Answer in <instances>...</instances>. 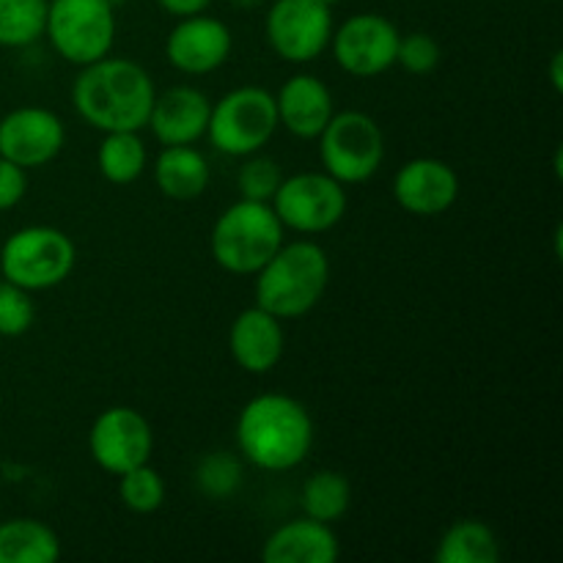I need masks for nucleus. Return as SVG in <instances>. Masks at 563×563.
<instances>
[{"mask_svg": "<svg viewBox=\"0 0 563 563\" xmlns=\"http://www.w3.org/2000/svg\"><path fill=\"white\" fill-rule=\"evenodd\" d=\"M278 126L275 93L262 86H240L212 104L207 137L225 157H247L262 152Z\"/></svg>", "mask_w": 563, "mask_h": 563, "instance_id": "6", "label": "nucleus"}, {"mask_svg": "<svg viewBox=\"0 0 563 563\" xmlns=\"http://www.w3.org/2000/svg\"><path fill=\"white\" fill-rule=\"evenodd\" d=\"M440 64V44L429 33L416 31L399 36V49H396V66H401L410 75H429Z\"/></svg>", "mask_w": 563, "mask_h": 563, "instance_id": "30", "label": "nucleus"}, {"mask_svg": "<svg viewBox=\"0 0 563 563\" xmlns=\"http://www.w3.org/2000/svg\"><path fill=\"white\" fill-rule=\"evenodd\" d=\"M399 27L383 14H352L333 27L330 36V53H333L339 69L352 77H377L396 66V49H399Z\"/></svg>", "mask_w": 563, "mask_h": 563, "instance_id": "11", "label": "nucleus"}, {"mask_svg": "<svg viewBox=\"0 0 563 563\" xmlns=\"http://www.w3.org/2000/svg\"><path fill=\"white\" fill-rule=\"evenodd\" d=\"M341 553L333 526L311 520H289L275 528L262 548L264 563H335Z\"/></svg>", "mask_w": 563, "mask_h": 563, "instance_id": "19", "label": "nucleus"}, {"mask_svg": "<svg viewBox=\"0 0 563 563\" xmlns=\"http://www.w3.org/2000/svg\"><path fill=\"white\" fill-rule=\"evenodd\" d=\"M346 203V187L339 179L324 170H302L284 176L269 207L286 231L313 236L335 229L344 220Z\"/></svg>", "mask_w": 563, "mask_h": 563, "instance_id": "9", "label": "nucleus"}, {"mask_svg": "<svg viewBox=\"0 0 563 563\" xmlns=\"http://www.w3.org/2000/svg\"><path fill=\"white\" fill-rule=\"evenodd\" d=\"M154 185L170 201H196L212 181V168L196 146H163L154 159Z\"/></svg>", "mask_w": 563, "mask_h": 563, "instance_id": "20", "label": "nucleus"}, {"mask_svg": "<svg viewBox=\"0 0 563 563\" xmlns=\"http://www.w3.org/2000/svg\"><path fill=\"white\" fill-rule=\"evenodd\" d=\"M44 36L71 66H88L110 55L115 42V9L110 0H47Z\"/></svg>", "mask_w": 563, "mask_h": 563, "instance_id": "7", "label": "nucleus"}, {"mask_svg": "<svg viewBox=\"0 0 563 563\" xmlns=\"http://www.w3.org/2000/svg\"><path fill=\"white\" fill-rule=\"evenodd\" d=\"M322 3H328L330 9H333V5H335V3H341V0H322Z\"/></svg>", "mask_w": 563, "mask_h": 563, "instance_id": "34", "label": "nucleus"}, {"mask_svg": "<svg viewBox=\"0 0 563 563\" xmlns=\"http://www.w3.org/2000/svg\"><path fill=\"white\" fill-rule=\"evenodd\" d=\"M152 451V423L135 407H108L93 418L88 429V454L110 476H121L148 462Z\"/></svg>", "mask_w": 563, "mask_h": 563, "instance_id": "12", "label": "nucleus"}, {"mask_svg": "<svg viewBox=\"0 0 563 563\" xmlns=\"http://www.w3.org/2000/svg\"><path fill=\"white\" fill-rule=\"evenodd\" d=\"M60 555V539L47 522L14 517L0 522V563H53Z\"/></svg>", "mask_w": 563, "mask_h": 563, "instance_id": "21", "label": "nucleus"}, {"mask_svg": "<svg viewBox=\"0 0 563 563\" xmlns=\"http://www.w3.org/2000/svg\"><path fill=\"white\" fill-rule=\"evenodd\" d=\"M77 262V247L66 231L55 225L16 229L0 247L3 280L33 291H47L64 284Z\"/></svg>", "mask_w": 563, "mask_h": 563, "instance_id": "5", "label": "nucleus"}, {"mask_svg": "<svg viewBox=\"0 0 563 563\" xmlns=\"http://www.w3.org/2000/svg\"><path fill=\"white\" fill-rule=\"evenodd\" d=\"M460 174L454 170V165L438 157L410 159L394 176L396 203L416 218L445 214L460 198Z\"/></svg>", "mask_w": 563, "mask_h": 563, "instance_id": "15", "label": "nucleus"}, {"mask_svg": "<svg viewBox=\"0 0 563 563\" xmlns=\"http://www.w3.org/2000/svg\"><path fill=\"white\" fill-rule=\"evenodd\" d=\"M275 110H278V124L289 135L300 141H317L319 132L333 119L335 104L330 88L317 75H291L275 93Z\"/></svg>", "mask_w": 563, "mask_h": 563, "instance_id": "18", "label": "nucleus"}, {"mask_svg": "<svg viewBox=\"0 0 563 563\" xmlns=\"http://www.w3.org/2000/svg\"><path fill=\"white\" fill-rule=\"evenodd\" d=\"M212 102L196 86H170L157 93L148 113V130L163 146H190L207 135Z\"/></svg>", "mask_w": 563, "mask_h": 563, "instance_id": "16", "label": "nucleus"}, {"mask_svg": "<svg viewBox=\"0 0 563 563\" xmlns=\"http://www.w3.org/2000/svg\"><path fill=\"white\" fill-rule=\"evenodd\" d=\"M330 284V258L313 240L284 242L253 275L256 306L278 317L300 319L322 302Z\"/></svg>", "mask_w": 563, "mask_h": 563, "instance_id": "3", "label": "nucleus"}, {"mask_svg": "<svg viewBox=\"0 0 563 563\" xmlns=\"http://www.w3.org/2000/svg\"><path fill=\"white\" fill-rule=\"evenodd\" d=\"M231 49H234V36H231L229 25L218 16H209L207 11L181 16L165 38L168 64L190 77L218 71L231 58Z\"/></svg>", "mask_w": 563, "mask_h": 563, "instance_id": "14", "label": "nucleus"}, {"mask_svg": "<svg viewBox=\"0 0 563 563\" xmlns=\"http://www.w3.org/2000/svg\"><path fill=\"white\" fill-rule=\"evenodd\" d=\"M245 163L240 165V174H236V187H240V196L247 201H273L275 190L284 181V170L275 163L273 157H264V154H247L242 157Z\"/></svg>", "mask_w": 563, "mask_h": 563, "instance_id": "27", "label": "nucleus"}, {"mask_svg": "<svg viewBox=\"0 0 563 563\" xmlns=\"http://www.w3.org/2000/svg\"><path fill=\"white\" fill-rule=\"evenodd\" d=\"M36 322V306L31 291L11 280H0V335L20 339Z\"/></svg>", "mask_w": 563, "mask_h": 563, "instance_id": "28", "label": "nucleus"}, {"mask_svg": "<svg viewBox=\"0 0 563 563\" xmlns=\"http://www.w3.org/2000/svg\"><path fill=\"white\" fill-rule=\"evenodd\" d=\"M66 143V126L49 108H14L0 119V157L20 168H44L60 154Z\"/></svg>", "mask_w": 563, "mask_h": 563, "instance_id": "13", "label": "nucleus"}, {"mask_svg": "<svg viewBox=\"0 0 563 563\" xmlns=\"http://www.w3.org/2000/svg\"><path fill=\"white\" fill-rule=\"evenodd\" d=\"M333 9L322 0H275L264 16L269 49L286 64H311L330 47Z\"/></svg>", "mask_w": 563, "mask_h": 563, "instance_id": "10", "label": "nucleus"}, {"mask_svg": "<svg viewBox=\"0 0 563 563\" xmlns=\"http://www.w3.org/2000/svg\"><path fill=\"white\" fill-rule=\"evenodd\" d=\"M119 498L135 515H154L165 504V482L148 462L119 476Z\"/></svg>", "mask_w": 563, "mask_h": 563, "instance_id": "26", "label": "nucleus"}, {"mask_svg": "<svg viewBox=\"0 0 563 563\" xmlns=\"http://www.w3.org/2000/svg\"><path fill=\"white\" fill-rule=\"evenodd\" d=\"M229 350L242 372L269 374L278 366L286 350L284 322L258 306L245 308L231 322Z\"/></svg>", "mask_w": 563, "mask_h": 563, "instance_id": "17", "label": "nucleus"}, {"mask_svg": "<svg viewBox=\"0 0 563 563\" xmlns=\"http://www.w3.org/2000/svg\"><path fill=\"white\" fill-rule=\"evenodd\" d=\"M286 242L278 214L264 201L240 198L218 214L209 234L214 264L231 275H256Z\"/></svg>", "mask_w": 563, "mask_h": 563, "instance_id": "4", "label": "nucleus"}, {"mask_svg": "<svg viewBox=\"0 0 563 563\" xmlns=\"http://www.w3.org/2000/svg\"><path fill=\"white\" fill-rule=\"evenodd\" d=\"M47 0H0V47H31L44 36Z\"/></svg>", "mask_w": 563, "mask_h": 563, "instance_id": "25", "label": "nucleus"}, {"mask_svg": "<svg viewBox=\"0 0 563 563\" xmlns=\"http://www.w3.org/2000/svg\"><path fill=\"white\" fill-rule=\"evenodd\" d=\"M97 148V168L104 181L126 187L146 170L148 154L141 132H102Z\"/></svg>", "mask_w": 563, "mask_h": 563, "instance_id": "23", "label": "nucleus"}, {"mask_svg": "<svg viewBox=\"0 0 563 563\" xmlns=\"http://www.w3.org/2000/svg\"><path fill=\"white\" fill-rule=\"evenodd\" d=\"M27 170L14 165L11 159L0 157V212H9L25 198Z\"/></svg>", "mask_w": 563, "mask_h": 563, "instance_id": "31", "label": "nucleus"}, {"mask_svg": "<svg viewBox=\"0 0 563 563\" xmlns=\"http://www.w3.org/2000/svg\"><path fill=\"white\" fill-rule=\"evenodd\" d=\"M198 487H201L203 495L209 498H231V495L240 489L242 484V465L225 451H218V454H209L207 460L198 465Z\"/></svg>", "mask_w": 563, "mask_h": 563, "instance_id": "29", "label": "nucleus"}, {"mask_svg": "<svg viewBox=\"0 0 563 563\" xmlns=\"http://www.w3.org/2000/svg\"><path fill=\"white\" fill-rule=\"evenodd\" d=\"M561 64H563V55L555 53L553 60H550V80H553L555 91H563V71H561Z\"/></svg>", "mask_w": 563, "mask_h": 563, "instance_id": "33", "label": "nucleus"}, {"mask_svg": "<svg viewBox=\"0 0 563 563\" xmlns=\"http://www.w3.org/2000/svg\"><path fill=\"white\" fill-rule=\"evenodd\" d=\"M498 533L484 520H460L440 537L434 561L438 563H498Z\"/></svg>", "mask_w": 563, "mask_h": 563, "instance_id": "22", "label": "nucleus"}, {"mask_svg": "<svg viewBox=\"0 0 563 563\" xmlns=\"http://www.w3.org/2000/svg\"><path fill=\"white\" fill-rule=\"evenodd\" d=\"M319 159L322 170L339 179L341 185H363L374 179L385 159L383 126L363 110L333 113L319 132Z\"/></svg>", "mask_w": 563, "mask_h": 563, "instance_id": "8", "label": "nucleus"}, {"mask_svg": "<svg viewBox=\"0 0 563 563\" xmlns=\"http://www.w3.org/2000/svg\"><path fill=\"white\" fill-rule=\"evenodd\" d=\"M300 506L302 515L311 517V520L335 526L339 520H344V515L352 506L350 478L339 471H330V467L311 473L306 484H302Z\"/></svg>", "mask_w": 563, "mask_h": 563, "instance_id": "24", "label": "nucleus"}, {"mask_svg": "<svg viewBox=\"0 0 563 563\" xmlns=\"http://www.w3.org/2000/svg\"><path fill=\"white\" fill-rule=\"evenodd\" d=\"M157 5L165 11V14L181 20V16H192L207 11L209 5H212V0H157Z\"/></svg>", "mask_w": 563, "mask_h": 563, "instance_id": "32", "label": "nucleus"}, {"mask_svg": "<svg viewBox=\"0 0 563 563\" xmlns=\"http://www.w3.org/2000/svg\"><path fill=\"white\" fill-rule=\"evenodd\" d=\"M236 449L264 473H286L313 449V418L289 394H258L236 416Z\"/></svg>", "mask_w": 563, "mask_h": 563, "instance_id": "2", "label": "nucleus"}, {"mask_svg": "<svg viewBox=\"0 0 563 563\" xmlns=\"http://www.w3.org/2000/svg\"><path fill=\"white\" fill-rule=\"evenodd\" d=\"M152 75L132 58H104L80 66L71 82L75 113L99 132H141L152 113Z\"/></svg>", "mask_w": 563, "mask_h": 563, "instance_id": "1", "label": "nucleus"}]
</instances>
